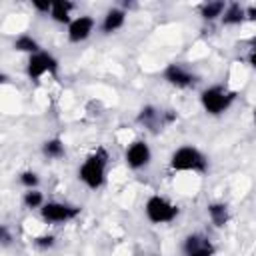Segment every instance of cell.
<instances>
[{
    "mask_svg": "<svg viewBox=\"0 0 256 256\" xmlns=\"http://www.w3.org/2000/svg\"><path fill=\"white\" fill-rule=\"evenodd\" d=\"M106 166H108V154L104 148H98L94 154H90L82 166L78 168V178L92 190L100 188L106 180Z\"/></svg>",
    "mask_w": 256,
    "mask_h": 256,
    "instance_id": "cell-1",
    "label": "cell"
},
{
    "mask_svg": "<svg viewBox=\"0 0 256 256\" xmlns=\"http://www.w3.org/2000/svg\"><path fill=\"white\" fill-rule=\"evenodd\" d=\"M170 166L176 172H204L208 160L196 146H180L172 152Z\"/></svg>",
    "mask_w": 256,
    "mask_h": 256,
    "instance_id": "cell-2",
    "label": "cell"
},
{
    "mask_svg": "<svg viewBox=\"0 0 256 256\" xmlns=\"http://www.w3.org/2000/svg\"><path fill=\"white\" fill-rule=\"evenodd\" d=\"M200 102H202V108L208 114L218 116V114H224L230 108V104L234 102V92L224 88V86H210V88L202 90Z\"/></svg>",
    "mask_w": 256,
    "mask_h": 256,
    "instance_id": "cell-3",
    "label": "cell"
},
{
    "mask_svg": "<svg viewBox=\"0 0 256 256\" xmlns=\"http://www.w3.org/2000/svg\"><path fill=\"white\" fill-rule=\"evenodd\" d=\"M144 212H146V218L152 224H166V222H172L178 216V208L170 200H166L158 194H154L146 200Z\"/></svg>",
    "mask_w": 256,
    "mask_h": 256,
    "instance_id": "cell-4",
    "label": "cell"
},
{
    "mask_svg": "<svg viewBox=\"0 0 256 256\" xmlns=\"http://www.w3.org/2000/svg\"><path fill=\"white\" fill-rule=\"evenodd\" d=\"M56 70H58V60L44 50L32 54L28 58V64H26V74L32 80H38L44 74H56Z\"/></svg>",
    "mask_w": 256,
    "mask_h": 256,
    "instance_id": "cell-5",
    "label": "cell"
},
{
    "mask_svg": "<svg viewBox=\"0 0 256 256\" xmlns=\"http://www.w3.org/2000/svg\"><path fill=\"white\" fill-rule=\"evenodd\" d=\"M40 214H42V220L48 224H62V222L76 218L80 214V208L64 204V202H46L40 208Z\"/></svg>",
    "mask_w": 256,
    "mask_h": 256,
    "instance_id": "cell-6",
    "label": "cell"
},
{
    "mask_svg": "<svg viewBox=\"0 0 256 256\" xmlns=\"http://www.w3.org/2000/svg\"><path fill=\"white\" fill-rule=\"evenodd\" d=\"M124 160L132 170L146 168L150 164V160H152V150L144 140H134L124 152Z\"/></svg>",
    "mask_w": 256,
    "mask_h": 256,
    "instance_id": "cell-7",
    "label": "cell"
},
{
    "mask_svg": "<svg viewBox=\"0 0 256 256\" xmlns=\"http://www.w3.org/2000/svg\"><path fill=\"white\" fill-rule=\"evenodd\" d=\"M94 26H96V22H94L92 16H88V14L76 16L68 24V40L70 42H84L94 32Z\"/></svg>",
    "mask_w": 256,
    "mask_h": 256,
    "instance_id": "cell-8",
    "label": "cell"
},
{
    "mask_svg": "<svg viewBox=\"0 0 256 256\" xmlns=\"http://www.w3.org/2000/svg\"><path fill=\"white\" fill-rule=\"evenodd\" d=\"M164 80L176 88H188L196 82V76L188 68H184L182 64H170L164 70Z\"/></svg>",
    "mask_w": 256,
    "mask_h": 256,
    "instance_id": "cell-9",
    "label": "cell"
},
{
    "mask_svg": "<svg viewBox=\"0 0 256 256\" xmlns=\"http://www.w3.org/2000/svg\"><path fill=\"white\" fill-rule=\"evenodd\" d=\"M212 252H214V248L204 236H200V234L186 236V240H184V254L186 256H212Z\"/></svg>",
    "mask_w": 256,
    "mask_h": 256,
    "instance_id": "cell-10",
    "label": "cell"
},
{
    "mask_svg": "<svg viewBox=\"0 0 256 256\" xmlns=\"http://www.w3.org/2000/svg\"><path fill=\"white\" fill-rule=\"evenodd\" d=\"M126 22V12L122 8H110L104 18H102V32L104 34H112L116 30H120Z\"/></svg>",
    "mask_w": 256,
    "mask_h": 256,
    "instance_id": "cell-11",
    "label": "cell"
},
{
    "mask_svg": "<svg viewBox=\"0 0 256 256\" xmlns=\"http://www.w3.org/2000/svg\"><path fill=\"white\" fill-rule=\"evenodd\" d=\"M72 8H74V4H70V2H52L50 18L58 24H70L72 22V18H70Z\"/></svg>",
    "mask_w": 256,
    "mask_h": 256,
    "instance_id": "cell-12",
    "label": "cell"
},
{
    "mask_svg": "<svg viewBox=\"0 0 256 256\" xmlns=\"http://www.w3.org/2000/svg\"><path fill=\"white\" fill-rule=\"evenodd\" d=\"M138 122L144 124L146 128H152L156 130L158 124H162V112H158L154 106H144L138 114Z\"/></svg>",
    "mask_w": 256,
    "mask_h": 256,
    "instance_id": "cell-13",
    "label": "cell"
},
{
    "mask_svg": "<svg viewBox=\"0 0 256 256\" xmlns=\"http://www.w3.org/2000/svg\"><path fill=\"white\" fill-rule=\"evenodd\" d=\"M208 216H210V220H212L214 226L222 228V226H226V222H228V218H230L228 206L222 204V202H214V204L208 206Z\"/></svg>",
    "mask_w": 256,
    "mask_h": 256,
    "instance_id": "cell-14",
    "label": "cell"
},
{
    "mask_svg": "<svg viewBox=\"0 0 256 256\" xmlns=\"http://www.w3.org/2000/svg\"><path fill=\"white\" fill-rule=\"evenodd\" d=\"M14 48L18 52H28L30 56L40 52V44L36 42V38H32L30 34H20L16 40H14Z\"/></svg>",
    "mask_w": 256,
    "mask_h": 256,
    "instance_id": "cell-15",
    "label": "cell"
},
{
    "mask_svg": "<svg viewBox=\"0 0 256 256\" xmlns=\"http://www.w3.org/2000/svg\"><path fill=\"white\" fill-rule=\"evenodd\" d=\"M42 154H44L46 158H52V160L62 158V156H64V142H62L60 138H50V140H46V142L42 144Z\"/></svg>",
    "mask_w": 256,
    "mask_h": 256,
    "instance_id": "cell-16",
    "label": "cell"
},
{
    "mask_svg": "<svg viewBox=\"0 0 256 256\" xmlns=\"http://www.w3.org/2000/svg\"><path fill=\"white\" fill-rule=\"evenodd\" d=\"M224 10H226V4L216 0V2H206L202 8H200V14L204 20H216L220 16H224Z\"/></svg>",
    "mask_w": 256,
    "mask_h": 256,
    "instance_id": "cell-17",
    "label": "cell"
},
{
    "mask_svg": "<svg viewBox=\"0 0 256 256\" xmlns=\"http://www.w3.org/2000/svg\"><path fill=\"white\" fill-rule=\"evenodd\" d=\"M244 18H246V10H244L242 6H238V4H230V6H226V10H224L222 22L230 26V24H240Z\"/></svg>",
    "mask_w": 256,
    "mask_h": 256,
    "instance_id": "cell-18",
    "label": "cell"
},
{
    "mask_svg": "<svg viewBox=\"0 0 256 256\" xmlns=\"http://www.w3.org/2000/svg\"><path fill=\"white\" fill-rule=\"evenodd\" d=\"M22 202H24V206L26 208H42L46 202H44V196H42V192H38L36 188L34 190H28V192H24V198H22Z\"/></svg>",
    "mask_w": 256,
    "mask_h": 256,
    "instance_id": "cell-19",
    "label": "cell"
},
{
    "mask_svg": "<svg viewBox=\"0 0 256 256\" xmlns=\"http://www.w3.org/2000/svg\"><path fill=\"white\" fill-rule=\"evenodd\" d=\"M38 182H40V178H38V174L32 172V170H26V172L20 174V184H22L26 190H34V188L38 186Z\"/></svg>",
    "mask_w": 256,
    "mask_h": 256,
    "instance_id": "cell-20",
    "label": "cell"
},
{
    "mask_svg": "<svg viewBox=\"0 0 256 256\" xmlns=\"http://www.w3.org/2000/svg\"><path fill=\"white\" fill-rule=\"evenodd\" d=\"M54 242H56V238H54L52 234L38 236V238L34 240V244H36V246H40V248H52V246H54Z\"/></svg>",
    "mask_w": 256,
    "mask_h": 256,
    "instance_id": "cell-21",
    "label": "cell"
},
{
    "mask_svg": "<svg viewBox=\"0 0 256 256\" xmlns=\"http://www.w3.org/2000/svg\"><path fill=\"white\" fill-rule=\"evenodd\" d=\"M32 8L34 10H38V12H46V14H50V10H52V2H38V0H32Z\"/></svg>",
    "mask_w": 256,
    "mask_h": 256,
    "instance_id": "cell-22",
    "label": "cell"
},
{
    "mask_svg": "<svg viewBox=\"0 0 256 256\" xmlns=\"http://www.w3.org/2000/svg\"><path fill=\"white\" fill-rule=\"evenodd\" d=\"M0 238H2V244H4V246L10 244V234H8V228H6V226L0 228Z\"/></svg>",
    "mask_w": 256,
    "mask_h": 256,
    "instance_id": "cell-23",
    "label": "cell"
},
{
    "mask_svg": "<svg viewBox=\"0 0 256 256\" xmlns=\"http://www.w3.org/2000/svg\"><path fill=\"white\" fill-rule=\"evenodd\" d=\"M250 64H252V68H256V50L250 54Z\"/></svg>",
    "mask_w": 256,
    "mask_h": 256,
    "instance_id": "cell-24",
    "label": "cell"
},
{
    "mask_svg": "<svg viewBox=\"0 0 256 256\" xmlns=\"http://www.w3.org/2000/svg\"><path fill=\"white\" fill-rule=\"evenodd\" d=\"M246 14H252L250 20H256V10H250V12H246Z\"/></svg>",
    "mask_w": 256,
    "mask_h": 256,
    "instance_id": "cell-25",
    "label": "cell"
},
{
    "mask_svg": "<svg viewBox=\"0 0 256 256\" xmlns=\"http://www.w3.org/2000/svg\"><path fill=\"white\" fill-rule=\"evenodd\" d=\"M254 122H256V108H254Z\"/></svg>",
    "mask_w": 256,
    "mask_h": 256,
    "instance_id": "cell-26",
    "label": "cell"
}]
</instances>
